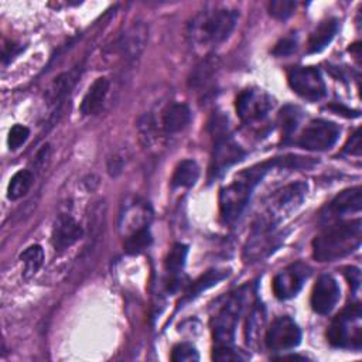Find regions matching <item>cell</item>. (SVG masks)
Listing matches in <instances>:
<instances>
[{
    "label": "cell",
    "instance_id": "52a82bcc",
    "mask_svg": "<svg viewBox=\"0 0 362 362\" xmlns=\"http://www.w3.org/2000/svg\"><path fill=\"white\" fill-rule=\"evenodd\" d=\"M243 310V294L235 293L212 318V335L216 345H232L238 321Z\"/></svg>",
    "mask_w": 362,
    "mask_h": 362
},
{
    "label": "cell",
    "instance_id": "8d00e7d4",
    "mask_svg": "<svg viewBox=\"0 0 362 362\" xmlns=\"http://www.w3.org/2000/svg\"><path fill=\"white\" fill-rule=\"evenodd\" d=\"M346 279L349 281V284H352L355 288L359 286V270L355 269V267H348L346 269Z\"/></svg>",
    "mask_w": 362,
    "mask_h": 362
},
{
    "label": "cell",
    "instance_id": "8992f818",
    "mask_svg": "<svg viewBox=\"0 0 362 362\" xmlns=\"http://www.w3.org/2000/svg\"><path fill=\"white\" fill-rule=\"evenodd\" d=\"M307 194L304 182L288 184L277 189L267 202L266 211L259 216L255 226H276L286 215L300 206Z\"/></svg>",
    "mask_w": 362,
    "mask_h": 362
},
{
    "label": "cell",
    "instance_id": "7c38bea8",
    "mask_svg": "<svg viewBox=\"0 0 362 362\" xmlns=\"http://www.w3.org/2000/svg\"><path fill=\"white\" fill-rule=\"evenodd\" d=\"M281 236L276 226H253V235L245 247L246 262H257L270 255L281 242Z\"/></svg>",
    "mask_w": 362,
    "mask_h": 362
},
{
    "label": "cell",
    "instance_id": "5b68a950",
    "mask_svg": "<svg viewBox=\"0 0 362 362\" xmlns=\"http://www.w3.org/2000/svg\"><path fill=\"white\" fill-rule=\"evenodd\" d=\"M361 307L358 303L345 307L331 322L327 338L332 346L359 349L362 344Z\"/></svg>",
    "mask_w": 362,
    "mask_h": 362
},
{
    "label": "cell",
    "instance_id": "30bf717a",
    "mask_svg": "<svg viewBox=\"0 0 362 362\" xmlns=\"http://www.w3.org/2000/svg\"><path fill=\"white\" fill-rule=\"evenodd\" d=\"M235 107L240 120L250 124L267 116L273 107V99L260 89H245L238 95Z\"/></svg>",
    "mask_w": 362,
    "mask_h": 362
},
{
    "label": "cell",
    "instance_id": "9a60e30c",
    "mask_svg": "<svg viewBox=\"0 0 362 362\" xmlns=\"http://www.w3.org/2000/svg\"><path fill=\"white\" fill-rule=\"evenodd\" d=\"M82 236H83V229L75 221V218H72L69 214L58 215L51 233V243L55 250L62 252L71 247Z\"/></svg>",
    "mask_w": 362,
    "mask_h": 362
},
{
    "label": "cell",
    "instance_id": "4dcf8cb0",
    "mask_svg": "<svg viewBox=\"0 0 362 362\" xmlns=\"http://www.w3.org/2000/svg\"><path fill=\"white\" fill-rule=\"evenodd\" d=\"M198 359H199L198 351L195 349L194 345H191L188 342L177 344L173 348L171 361H174V362H192V361H198Z\"/></svg>",
    "mask_w": 362,
    "mask_h": 362
},
{
    "label": "cell",
    "instance_id": "6da1fadb",
    "mask_svg": "<svg viewBox=\"0 0 362 362\" xmlns=\"http://www.w3.org/2000/svg\"><path fill=\"white\" fill-rule=\"evenodd\" d=\"M304 157L287 156V157H276L259 164H255L243 171H240L235 180L223 187L219 191V212L225 222L236 221L243 209L246 208L250 195L255 187L263 180L269 170L274 167H286V168H298L304 167Z\"/></svg>",
    "mask_w": 362,
    "mask_h": 362
},
{
    "label": "cell",
    "instance_id": "e0dca14e",
    "mask_svg": "<svg viewBox=\"0 0 362 362\" xmlns=\"http://www.w3.org/2000/svg\"><path fill=\"white\" fill-rule=\"evenodd\" d=\"M362 206V192L361 187H352L339 192L328 205L327 215H322L324 219H332L342 216L349 212H358Z\"/></svg>",
    "mask_w": 362,
    "mask_h": 362
},
{
    "label": "cell",
    "instance_id": "4fadbf2b",
    "mask_svg": "<svg viewBox=\"0 0 362 362\" xmlns=\"http://www.w3.org/2000/svg\"><path fill=\"white\" fill-rule=\"evenodd\" d=\"M307 276H308V267L301 263L291 264L284 270L279 272L274 276L273 284H272L274 296L280 300H288L297 296Z\"/></svg>",
    "mask_w": 362,
    "mask_h": 362
},
{
    "label": "cell",
    "instance_id": "ba28073f",
    "mask_svg": "<svg viewBox=\"0 0 362 362\" xmlns=\"http://www.w3.org/2000/svg\"><path fill=\"white\" fill-rule=\"evenodd\" d=\"M339 133L338 124L324 119H314L304 127L297 144L310 151H324L337 143Z\"/></svg>",
    "mask_w": 362,
    "mask_h": 362
},
{
    "label": "cell",
    "instance_id": "d4e9b609",
    "mask_svg": "<svg viewBox=\"0 0 362 362\" xmlns=\"http://www.w3.org/2000/svg\"><path fill=\"white\" fill-rule=\"evenodd\" d=\"M20 260L24 264V270H23L24 277L30 279L42 266V263H44V250L40 245H31L20 255Z\"/></svg>",
    "mask_w": 362,
    "mask_h": 362
},
{
    "label": "cell",
    "instance_id": "f546056e",
    "mask_svg": "<svg viewBox=\"0 0 362 362\" xmlns=\"http://www.w3.org/2000/svg\"><path fill=\"white\" fill-rule=\"evenodd\" d=\"M269 14L277 20L288 18L296 10V1L291 0H273L267 6Z\"/></svg>",
    "mask_w": 362,
    "mask_h": 362
},
{
    "label": "cell",
    "instance_id": "277c9868",
    "mask_svg": "<svg viewBox=\"0 0 362 362\" xmlns=\"http://www.w3.org/2000/svg\"><path fill=\"white\" fill-rule=\"evenodd\" d=\"M209 132L214 141L209 164V180H215L221 177L229 167L243 160L246 151L232 137L225 116L219 113L214 115L209 122Z\"/></svg>",
    "mask_w": 362,
    "mask_h": 362
},
{
    "label": "cell",
    "instance_id": "484cf974",
    "mask_svg": "<svg viewBox=\"0 0 362 362\" xmlns=\"http://www.w3.org/2000/svg\"><path fill=\"white\" fill-rule=\"evenodd\" d=\"M228 276V272H218V270H208L205 274H202L198 280H195L189 288L185 293V301L197 297L206 288L218 284L221 280H223Z\"/></svg>",
    "mask_w": 362,
    "mask_h": 362
},
{
    "label": "cell",
    "instance_id": "7402d4cb",
    "mask_svg": "<svg viewBox=\"0 0 362 362\" xmlns=\"http://www.w3.org/2000/svg\"><path fill=\"white\" fill-rule=\"evenodd\" d=\"M33 185V173L28 170H18L7 185V198L11 201L24 197Z\"/></svg>",
    "mask_w": 362,
    "mask_h": 362
},
{
    "label": "cell",
    "instance_id": "d6a6232c",
    "mask_svg": "<svg viewBox=\"0 0 362 362\" xmlns=\"http://www.w3.org/2000/svg\"><path fill=\"white\" fill-rule=\"evenodd\" d=\"M30 136V130L28 127L23 126V124H14L10 132H8V137H7V143H8V147L11 150H16L18 148L21 144L25 143V140L28 139Z\"/></svg>",
    "mask_w": 362,
    "mask_h": 362
},
{
    "label": "cell",
    "instance_id": "ffe728a7",
    "mask_svg": "<svg viewBox=\"0 0 362 362\" xmlns=\"http://www.w3.org/2000/svg\"><path fill=\"white\" fill-rule=\"evenodd\" d=\"M337 31H338V20L328 18L321 21L318 27L310 34L308 44H307L308 52L315 54L322 51L334 40Z\"/></svg>",
    "mask_w": 362,
    "mask_h": 362
},
{
    "label": "cell",
    "instance_id": "1f68e13d",
    "mask_svg": "<svg viewBox=\"0 0 362 362\" xmlns=\"http://www.w3.org/2000/svg\"><path fill=\"white\" fill-rule=\"evenodd\" d=\"M249 355H245L242 351L232 348V345H216L212 352V359L215 361H245Z\"/></svg>",
    "mask_w": 362,
    "mask_h": 362
},
{
    "label": "cell",
    "instance_id": "603a6c76",
    "mask_svg": "<svg viewBox=\"0 0 362 362\" xmlns=\"http://www.w3.org/2000/svg\"><path fill=\"white\" fill-rule=\"evenodd\" d=\"M215 71H216V59L205 58L199 65H197V68L191 74L189 86L194 89H202L208 86L215 75Z\"/></svg>",
    "mask_w": 362,
    "mask_h": 362
},
{
    "label": "cell",
    "instance_id": "5bb4252c",
    "mask_svg": "<svg viewBox=\"0 0 362 362\" xmlns=\"http://www.w3.org/2000/svg\"><path fill=\"white\" fill-rule=\"evenodd\" d=\"M339 286L337 280L329 274L318 277L311 291V307L318 314H328L339 300Z\"/></svg>",
    "mask_w": 362,
    "mask_h": 362
},
{
    "label": "cell",
    "instance_id": "3957f363",
    "mask_svg": "<svg viewBox=\"0 0 362 362\" xmlns=\"http://www.w3.org/2000/svg\"><path fill=\"white\" fill-rule=\"evenodd\" d=\"M361 219L328 225L313 240V257L318 262H334L355 252L361 246Z\"/></svg>",
    "mask_w": 362,
    "mask_h": 362
},
{
    "label": "cell",
    "instance_id": "44dd1931",
    "mask_svg": "<svg viewBox=\"0 0 362 362\" xmlns=\"http://www.w3.org/2000/svg\"><path fill=\"white\" fill-rule=\"evenodd\" d=\"M199 177V167L194 160H182L177 164L173 177L171 187L174 188H189L192 187Z\"/></svg>",
    "mask_w": 362,
    "mask_h": 362
},
{
    "label": "cell",
    "instance_id": "7a4b0ae2",
    "mask_svg": "<svg viewBox=\"0 0 362 362\" xmlns=\"http://www.w3.org/2000/svg\"><path fill=\"white\" fill-rule=\"evenodd\" d=\"M238 21V11L225 6H208L198 11L187 25L189 45L199 52L222 44L233 31Z\"/></svg>",
    "mask_w": 362,
    "mask_h": 362
},
{
    "label": "cell",
    "instance_id": "83f0119b",
    "mask_svg": "<svg viewBox=\"0 0 362 362\" xmlns=\"http://www.w3.org/2000/svg\"><path fill=\"white\" fill-rule=\"evenodd\" d=\"M263 324H264V311H263L262 304L260 305L257 304L252 310V313L247 318V324H246V342H247V345L255 346V344L259 339Z\"/></svg>",
    "mask_w": 362,
    "mask_h": 362
},
{
    "label": "cell",
    "instance_id": "8fae6325",
    "mask_svg": "<svg viewBox=\"0 0 362 362\" xmlns=\"http://www.w3.org/2000/svg\"><path fill=\"white\" fill-rule=\"evenodd\" d=\"M301 341V331L296 321L287 315L277 317L264 335L266 346L272 351H287Z\"/></svg>",
    "mask_w": 362,
    "mask_h": 362
},
{
    "label": "cell",
    "instance_id": "ac0fdd59",
    "mask_svg": "<svg viewBox=\"0 0 362 362\" xmlns=\"http://www.w3.org/2000/svg\"><path fill=\"white\" fill-rule=\"evenodd\" d=\"M192 119L191 109L185 103H171L161 115V127L167 134H175L182 132Z\"/></svg>",
    "mask_w": 362,
    "mask_h": 362
},
{
    "label": "cell",
    "instance_id": "4316f807",
    "mask_svg": "<svg viewBox=\"0 0 362 362\" xmlns=\"http://www.w3.org/2000/svg\"><path fill=\"white\" fill-rule=\"evenodd\" d=\"M301 119V110L297 106L287 105L279 113V123L281 126V133L284 139H288L291 133L297 129Z\"/></svg>",
    "mask_w": 362,
    "mask_h": 362
},
{
    "label": "cell",
    "instance_id": "e575fe53",
    "mask_svg": "<svg viewBox=\"0 0 362 362\" xmlns=\"http://www.w3.org/2000/svg\"><path fill=\"white\" fill-rule=\"evenodd\" d=\"M361 146H362V143H361V132L356 130V132L351 136V139L348 140V143L345 144L344 151L348 153V154H351V156H359V154H361Z\"/></svg>",
    "mask_w": 362,
    "mask_h": 362
},
{
    "label": "cell",
    "instance_id": "2e32d148",
    "mask_svg": "<svg viewBox=\"0 0 362 362\" xmlns=\"http://www.w3.org/2000/svg\"><path fill=\"white\" fill-rule=\"evenodd\" d=\"M148 40V27L143 21H134L120 37L119 51L126 61H134L143 52Z\"/></svg>",
    "mask_w": 362,
    "mask_h": 362
},
{
    "label": "cell",
    "instance_id": "f1b7e54d",
    "mask_svg": "<svg viewBox=\"0 0 362 362\" xmlns=\"http://www.w3.org/2000/svg\"><path fill=\"white\" fill-rule=\"evenodd\" d=\"M187 255H188V247L187 245H182V243H175L170 252L167 253L165 256V270L174 276L177 274L178 272L182 270L184 264H185V260H187Z\"/></svg>",
    "mask_w": 362,
    "mask_h": 362
},
{
    "label": "cell",
    "instance_id": "9c48e42d",
    "mask_svg": "<svg viewBox=\"0 0 362 362\" xmlns=\"http://www.w3.org/2000/svg\"><path fill=\"white\" fill-rule=\"evenodd\" d=\"M290 88L301 98L317 102L327 95L321 72L314 66H297L288 72Z\"/></svg>",
    "mask_w": 362,
    "mask_h": 362
},
{
    "label": "cell",
    "instance_id": "d590c367",
    "mask_svg": "<svg viewBox=\"0 0 362 362\" xmlns=\"http://www.w3.org/2000/svg\"><path fill=\"white\" fill-rule=\"evenodd\" d=\"M21 51V48L17 44H7L3 48V62L7 64L8 59H11L14 55H17Z\"/></svg>",
    "mask_w": 362,
    "mask_h": 362
},
{
    "label": "cell",
    "instance_id": "d6986e66",
    "mask_svg": "<svg viewBox=\"0 0 362 362\" xmlns=\"http://www.w3.org/2000/svg\"><path fill=\"white\" fill-rule=\"evenodd\" d=\"M109 92V81L105 76H99L93 81V83L89 86L88 92L85 93L82 102H81V113L85 116L96 115L107 96Z\"/></svg>",
    "mask_w": 362,
    "mask_h": 362
},
{
    "label": "cell",
    "instance_id": "836d02e7",
    "mask_svg": "<svg viewBox=\"0 0 362 362\" xmlns=\"http://www.w3.org/2000/svg\"><path fill=\"white\" fill-rule=\"evenodd\" d=\"M296 48H297V40L294 37H284L274 45L272 52L276 57H286V55H290L291 52H294Z\"/></svg>",
    "mask_w": 362,
    "mask_h": 362
},
{
    "label": "cell",
    "instance_id": "cb8c5ba5",
    "mask_svg": "<svg viewBox=\"0 0 362 362\" xmlns=\"http://www.w3.org/2000/svg\"><path fill=\"white\" fill-rule=\"evenodd\" d=\"M151 242H153L151 233L148 230V226H146L129 233L126 236L123 247H124V252L129 255H139L144 252L151 245Z\"/></svg>",
    "mask_w": 362,
    "mask_h": 362
}]
</instances>
